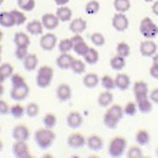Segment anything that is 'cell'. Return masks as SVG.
I'll use <instances>...</instances> for the list:
<instances>
[{
	"mask_svg": "<svg viewBox=\"0 0 158 158\" xmlns=\"http://www.w3.org/2000/svg\"><path fill=\"white\" fill-rule=\"evenodd\" d=\"M56 138L55 133L50 128H39L34 134V139L37 146L42 150H47L53 145Z\"/></svg>",
	"mask_w": 158,
	"mask_h": 158,
	"instance_id": "cell-1",
	"label": "cell"
},
{
	"mask_svg": "<svg viewBox=\"0 0 158 158\" xmlns=\"http://www.w3.org/2000/svg\"><path fill=\"white\" fill-rule=\"evenodd\" d=\"M127 148V139L121 136L117 135L110 140L109 147H108V154L113 158L121 157L126 153Z\"/></svg>",
	"mask_w": 158,
	"mask_h": 158,
	"instance_id": "cell-2",
	"label": "cell"
},
{
	"mask_svg": "<svg viewBox=\"0 0 158 158\" xmlns=\"http://www.w3.org/2000/svg\"><path fill=\"white\" fill-rule=\"evenodd\" d=\"M54 71L48 65H44L40 67L37 71L35 82L36 85L41 89H46L51 85L53 79Z\"/></svg>",
	"mask_w": 158,
	"mask_h": 158,
	"instance_id": "cell-3",
	"label": "cell"
},
{
	"mask_svg": "<svg viewBox=\"0 0 158 158\" xmlns=\"http://www.w3.org/2000/svg\"><path fill=\"white\" fill-rule=\"evenodd\" d=\"M139 32L146 39H154L158 35V26L150 17H145L140 22Z\"/></svg>",
	"mask_w": 158,
	"mask_h": 158,
	"instance_id": "cell-4",
	"label": "cell"
},
{
	"mask_svg": "<svg viewBox=\"0 0 158 158\" xmlns=\"http://www.w3.org/2000/svg\"><path fill=\"white\" fill-rule=\"evenodd\" d=\"M29 92H30L29 86L27 85L26 81H24L22 83L12 85L10 90V98L15 101L20 102L28 97Z\"/></svg>",
	"mask_w": 158,
	"mask_h": 158,
	"instance_id": "cell-5",
	"label": "cell"
},
{
	"mask_svg": "<svg viewBox=\"0 0 158 158\" xmlns=\"http://www.w3.org/2000/svg\"><path fill=\"white\" fill-rule=\"evenodd\" d=\"M71 41L73 43V52L77 55L83 57L87 53V52L89 51V46L87 44V43L83 39V37L81 36V35L76 34L75 35H73L71 38Z\"/></svg>",
	"mask_w": 158,
	"mask_h": 158,
	"instance_id": "cell-6",
	"label": "cell"
},
{
	"mask_svg": "<svg viewBox=\"0 0 158 158\" xmlns=\"http://www.w3.org/2000/svg\"><path fill=\"white\" fill-rule=\"evenodd\" d=\"M13 156L16 158L31 157L29 146L25 141H15L12 146Z\"/></svg>",
	"mask_w": 158,
	"mask_h": 158,
	"instance_id": "cell-7",
	"label": "cell"
},
{
	"mask_svg": "<svg viewBox=\"0 0 158 158\" xmlns=\"http://www.w3.org/2000/svg\"><path fill=\"white\" fill-rule=\"evenodd\" d=\"M112 26L118 32H125L129 26L128 18L124 13H116L112 18Z\"/></svg>",
	"mask_w": 158,
	"mask_h": 158,
	"instance_id": "cell-8",
	"label": "cell"
},
{
	"mask_svg": "<svg viewBox=\"0 0 158 158\" xmlns=\"http://www.w3.org/2000/svg\"><path fill=\"white\" fill-rule=\"evenodd\" d=\"M139 51L144 57H153L157 52V44L152 39H146L141 42Z\"/></svg>",
	"mask_w": 158,
	"mask_h": 158,
	"instance_id": "cell-9",
	"label": "cell"
},
{
	"mask_svg": "<svg viewBox=\"0 0 158 158\" xmlns=\"http://www.w3.org/2000/svg\"><path fill=\"white\" fill-rule=\"evenodd\" d=\"M57 36L52 33H47L40 38V46L45 52H51L57 44Z\"/></svg>",
	"mask_w": 158,
	"mask_h": 158,
	"instance_id": "cell-10",
	"label": "cell"
},
{
	"mask_svg": "<svg viewBox=\"0 0 158 158\" xmlns=\"http://www.w3.org/2000/svg\"><path fill=\"white\" fill-rule=\"evenodd\" d=\"M12 136L15 141H27L30 137V130L24 124H18L14 127Z\"/></svg>",
	"mask_w": 158,
	"mask_h": 158,
	"instance_id": "cell-11",
	"label": "cell"
},
{
	"mask_svg": "<svg viewBox=\"0 0 158 158\" xmlns=\"http://www.w3.org/2000/svg\"><path fill=\"white\" fill-rule=\"evenodd\" d=\"M86 142H87L86 137L80 132H73L67 138L68 146L73 149L82 148L83 146H86Z\"/></svg>",
	"mask_w": 158,
	"mask_h": 158,
	"instance_id": "cell-12",
	"label": "cell"
},
{
	"mask_svg": "<svg viewBox=\"0 0 158 158\" xmlns=\"http://www.w3.org/2000/svg\"><path fill=\"white\" fill-rule=\"evenodd\" d=\"M41 22L44 25V28H45L46 30H54L58 27L60 20L56 15L46 13L42 16Z\"/></svg>",
	"mask_w": 158,
	"mask_h": 158,
	"instance_id": "cell-13",
	"label": "cell"
},
{
	"mask_svg": "<svg viewBox=\"0 0 158 158\" xmlns=\"http://www.w3.org/2000/svg\"><path fill=\"white\" fill-rule=\"evenodd\" d=\"M72 88L69 84L61 83L56 89V97L60 102H67L72 98Z\"/></svg>",
	"mask_w": 158,
	"mask_h": 158,
	"instance_id": "cell-14",
	"label": "cell"
},
{
	"mask_svg": "<svg viewBox=\"0 0 158 158\" xmlns=\"http://www.w3.org/2000/svg\"><path fill=\"white\" fill-rule=\"evenodd\" d=\"M135 100L142 98L148 97V85L144 81H135L133 87Z\"/></svg>",
	"mask_w": 158,
	"mask_h": 158,
	"instance_id": "cell-15",
	"label": "cell"
},
{
	"mask_svg": "<svg viewBox=\"0 0 158 158\" xmlns=\"http://www.w3.org/2000/svg\"><path fill=\"white\" fill-rule=\"evenodd\" d=\"M66 122H67V126L69 127H71L72 129H76V128H79L82 125L83 118H82V116L81 115L80 112L72 111L68 115Z\"/></svg>",
	"mask_w": 158,
	"mask_h": 158,
	"instance_id": "cell-16",
	"label": "cell"
},
{
	"mask_svg": "<svg viewBox=\"0 0 158 158\" xmlns=\"http://www.w3.org/2000/svg\"><path fill=\"white\" fill-rule=\"evenodd\" d=\"M86 145L88 146V147L90 150L96 152V151H99L102 149V147L104 146V142H103V139L100 135L93 134L88 136Z\"/></svg>",
	"mask_w": 158,
	"mask_h": 158,
	"instance_id": "cell-17",
	"label": "cell"
},
{
	"mask_svg": "<svg viewBox=\"0 0 158 158\" xmlns=\"http://www.w3.org/2000/svg\"><path fill=\"white\" fill-rule=\"evenodd\" d=\"M115 84L116 88L122 91L127 90L131 84L130 77L126 73H118L115 77Z\"/></svg>",
	"mask_w": 158,
	"mask_h": 158,
	"instance_id": "cell-18",
	"label": "cell"
},
{
	"mask_svg": "<svg viewBox=\"0 0 158 158\" xmlns=\"http://www.w3.org/2000/svg\"><path fill=\"white\" fill-rule=\"evenodd\" d=\"M69 29L72 33L75 35L76 34L81 35L87 29V22L81 17L75 18L71 22V24L69 25Z\"/></svg>",
	"mask_w": 158,
	"mask_h": 158,
	"instance_id": "cell-19",
	"label": "cell"
},
{
	"mask_svg": "<svg viewBox=\"0 0 158 158\" xmlns=\"http://www.w3.org/2000/svg\"><path fill=\"white\" fill-rule=\"evenodd\" d=\"M73 59L74 58L69 53H61V55L56 59V65L61 70H68L71 68Z\"/></svg>",
	"mask_w": 158,
	"mask_h": 158,
	"instance_id": "cell-20",
	"label": "cell"
},
{
	"mask_svg": "<svg viewBox=\"0 0 158 158\" xmlns=\"http://www.w3.org/2000/svg\"><path fill=\"white\" fill-rule=\"evenodd\" d=\"M135 102H136L138 110L143 114H148L153 110V102L149 98V96L139 98V99L135 100Z\"/></svg>",
	"mask_w": 158,
	"mask_h": 158,
	"instance_id": "cell-21",
	"label": "cell"
},
{
	"mask_svg": "<svg viewBox=\"0 0 158 158\" xmlns=\"http://www.w3.org/2000/svg\"><path fill=\"white\" fill-rule=\"evenodd\" d=\"M26 30L32 35H41L44 32V25L39 20H33L26 24Z\"/></svg>",
	"mask_w": 158,
	"mask_h": 158,
	"instance_id": "cell-22",
	"label": "cell"
},
{
	"mask_svg": "<svg viewBox=\"0 0 158 158\" xmlns=\"http://www.w3.org/2000/svg\"><path fill=\"white\" fill-rule=\"evenodd\" d=\"M38 57L35 53H29L26 58L23 61V65L25 71L27 72H34L37 68L38 65Z\"/></svg>",
	"mask_w": 158,
	"mask_h": 158,
	"instance_id": "cell-23",
	"label": "cell"
},
{
	"mask_svg": "<svg viewBox=\"0 0 158 158\" xmlns=\"http://www.w3.org/2000/svg\"><path fill=\"white\" fill-rule=\"evenodd\" d=\"M114 100V96L110 90H105L99 93L98 97V103L101 108H107Z\"/></svg>",
	"mask_w": 158,
	"mask_h": 158,
	"instance_id": "cell-24",
	"label": "cell"
},
{
	"mask_svg": "<svg viewBox=\"0 0 158 158\" xmlns=\"http://www.w3.org/2000/svg\"><path fill=\"white\" fill-rule=\"evenodd\" d=\"M14 44L15 46H27L31 44L30 37L24 32H16L14 35Z\"/></svg>",
	"mask_w": 158,
	"mask_h": 158,
	"instance_id": "cell-25",
	"label": "cell"
},
{
	"mask_svg": "<svg viewBox=\"0 0 158 158\" xmlns=\"http://www.w3.org/2000/svg\"><path fill=\"white\" fill-rule=\"evenodd\" d=\"M55 15L59 18L60 22H69L73 17V11L70 7L66 6H62L56 10Z\"/></svg>",
	"mask_w": 158,
	"mask_h": 158,
	"instance_id": "cell-26",
	"label": "cell"
},
{
	"mask_svg": "<svg viewBox=\"0 0 158 158\" xmlns=\"http://www.w3.org/2000/svg\"><path fill=\"white\" fill-rule=\"evenodd\" d=\"M100 81L98 76L96 73H89L83 77V85L88 89H94L98 85V82Z\"/></svg>",
	"mask_w": 158,
	"mask_h": 158,
	"instance_id": "cell-27",
	"label": "cell"
},
{
	"mask_svg": "<svg viewBox=\"0 0 158 158\" xmlns=\"http://www.w3.org/2000/svg\"><path fill=\"white\" fill-rule=\"evenodd\" d=\"M0 25L5 28H10L15 25L11 12L2 11L0 12Z\"/></svg>",
	"mask_w": 158,
	"mask_h": 158,
	"instance_id": "cell-28",
	"label": "cell"
},
{
	"mask_svg": "<svg viewBox=\"0 0 158 158\" xmlns=\"http://www.w3.org/2000/svg\"><path fill=\"white\" fill-rule=\"evenodd\" d=\"M135 142L140 146H147L150 142V134L146 129H139L135 133Z\"/></svg>",
	"mask_w": 158,
	"mask_h": 158,
	"instance_id": "cell-29",
	"label": "cell"
},
{
	"mask_svg": "<svg viewBox=\"0 0 158 158\" xmlns=\"http://www.w3.org/2000/svg\"><path fill=\"white\" fill-rule=\"evenodd\" d=\"M110 67L114 70V71H121L125 68L126 66V58L119 56V55H115L110 59Z\"/></svg>",
	"mask_w": 158,
	"mask_h": 158,
	"instance_id": "cell-30",
	"label": "cell"
},
{
	"mask_svg": "<svg viewBox=\"0 0 158 158\" xmlns=\"http://www.w3.org/2000/svg\"><path fill=\"white\" fill-rule=\"evenodd\" d=\"M119 121H120V119H118L116 117L112 116L111 114H110L107 111H106V113H105V115L103 117V123H104V125L108 128H110V129L117 128L118 124H119Z\"/></svg>",
	"mask_w": 158,
	"mask_h": 158,
	"instance_id": "cell-31",
	"label": "cell"
},
{
	"mask_svg": "<svg viewBox=\"0 0 158 158\" xmlns=\"http://www.w3.org/2000/svg\"><path fill=\"white\" fill-rule=\"evenodd\" d=\"M83 58H84V61H85L86 63H88L89 65H94L98 61L99 55H98V52L97 50L89 47V51L87 52V53L83 56Z\"/></svg>",
	"mask_w": 158,
	"mask_h": 158,
	"instance_id": "cell-32",
	"label": "cell"
},
{
	"mask_svg": "<svg viewBox=\"0 0 158 158\" xmlns=\"http://www.w3.org/2000/svg\"><path fill=\"white\" fill-rule=\"evenodd\" d=\"M9 113L14 118L20 119V118H22L24 117V115L25 114V108L22 104L16 103V104L13 105L12 107L10 108Z\"/></svg>",
	"mask_w": 158,
	"mask_h": 158,
	"instance_id": "cell-33",
	"label": "cell"
},
{
	"mask_svg": "<svg viewBox=\"0 0 158 158\" xmlns=\"http://www.w3.org/2000/svg\"><path fill=\"white\" fill-rule=\"evenodd\" d=\"M114 8L118 13L127 12L131 6L130 0H114Z\"/></svg>",
	"mask_w": 158,
	"mask_h": 158,
	"instance_id": "cell-34",
	"label": "cell"
},
{
	"mask_svg": "<svg viewBox=\"0 0 158 158\" xmlns=\"http://www.w3.org/2000/svg\"><path fill=\"white\" fill-rule=\"evenodd\" d=\"M100 83L102 88H104L106 90H113L114 89H116V84H115V79H113L111 76L106 74L104 76H102V78L100 79Z\"/></svg>",
	"mask_w": 158,
	"mask_h": 158,
	"instance_id": "cell-35",
	"label": "cell"
},
{
	"mask_svg": "<svg viewBox=\"0 0 158 158\" xmlns=\"http://www.w3.org/2000/svg\"><path fill=\"white\" fill-rule=\"evenodd\" d=\"M70 69L75 74H82V73H85L86 71L85 62L81 60H79V59H73Z\"/></svg>",
	"mask_w": 158,
	"mask_h": 158,
	"instance_id": "cell-36",
	"label": "cell"
},
{
	"mask_svg": "<svg viewBox=\"0 0 158 158\" xmlns=\"http://www.w3.org/2000/svg\"><path fill=\"white\" fill-rule=\"evenodd\" d=\"M43 124H44V127L52 129L56 126V124H57V117H56V115L53 114V113H47L44 117V118H43Z\"/></svg>",
	"mask_w": 158,
	"mask_h": 158,
	"instance_id": "cell-37",
	"label": "cell"
},
{
	"mask_svg": "<svg viewBox=\"0 0 158 158\" xmlns=\"http://www.w3.org/2000/svg\"><path fill=\"white\" fill-rule=\"evenodd\" d=\"M18 7L25 12H31L35 7V0H17Z\"/></svg>",
	"mask_w": 158,
	"mask_h": 158,
	"instance_id": "cell-38",
	"label": "cell"
},
{
	"mask_svg": "<svg viewBox=\"0 0 158 158\" xmlns=\"http://www.w3.org/2000/svg\"><path fill=\"white\" fill-rule=\"evenodd\" d=\"M40 108L35 102H30L25 107V114L29 118H35L39 115Z\"/></svg>",
	"mask_w": 158,
	"mask_h": 158,
	"instance_id": "cell-39",
	"label": "cell"
},
{
	"mask_svg": "<svg viewBox=\"0 0 158 158\" xmlns=\"http://www.w3.org/2000/svg\"><path fill=\"white\" fill-rule=\"evenodd\" d=\"M58 49L61 53H69L73 50V43L71 41V38H65L60 41L58 44Z\"/></svg>",
	"mask_w": 158,
	"mask_h": 158,
	"instance_id": "cell-40",
	"label": "cell"
},
{
	"mask_svg": "<svg viewBox=\"0 0 158 158\" xmlns=\"http://www.w3.org/2000/svg\"><path fill=\"white\" fill-rule=\"evenodd\" d=\"M127 156L128 158H141L143 157V150L141 146H131L127 151Z\"/></svg>",
	"mask_w": 158,
	"mask_h": 158,
	"instance_id": "cell-41",
	"label": "cell"
},
{
	"mask_svg": "<svg viewBox=\"0 0 158 158\" xmlns=\"http://www.w3.org/2000/svg\"><path fill=\"white\" fill-rule=\"evenodd\" d=\"M99 8H100V5L97 0H90L89 2L86 4L85 12L89 15H92L97 14Z\"/></svg>",
	"mask_w": 158,
	"mask_h": 158,
	"instance_id": "cell-42",
	"label": "cell"
},
{
	"mask_svg": "<svg viewBox=\"0 0 158 158\" xmlns=\"http://www.w3.org/2000/svg\"><path fill=\"white\" fill-rule=\"evenodd\" d=\"M10 12L12 14L16 26H20V25L24 24L26 22V19H27L26 18V15L23 12H21V11H19L17 9H13Z\"/></svg>",
	"mask_w": 158,
	"mask_h": 158,
	"instance_id": "cell-43",
	"label": "cell"
},
{
	"mask_svg": "<svg viewBox=\"0 0 158 158\" xmlns=\"http://www.w3.org/2000/svg\"><path fill=\"white\" fill-rule=\"evenodd\" d=\"M107 112H109L112 116L116 117L117 118L121 120L125 115L124 113V108L120 106L119 104H114L110 107L109 110H107Z\"/></svg>",
	"mask_w": 158,
	"mask_h": 158,
	"instance_id": "cell-44",
	"label": "cell"
},
{
	"mask_svg": "<svg viewBox=\"0 0 158 158\" xmlns=\"http://www.w3.org/2000/svg\"><path fill=\"white\" fill-rule=\"evenodd\" d=\"M130 51H131L130 46L128 45V44H127L125 42H121L117 45V54L124 57V58H127L129 56Z\"/></svg>",
	"mask_w": 158,
	"mask_h": 158,
	"instance_id": "cell-45",
	"label": "cell"
},
{
	"mask_svg": "<svg viewBox=\"0 0 158 158\" xmlns=\"http://www.w3.org/2000/svg\"><path fill=\"white\" fill-rule=\"evenodd\" d=\"M137 105L136 102H133V101H128L126 106L124 107V113L125 115L128 116V117H134L135 115L137 112Z\"/></svg>",
	"mask_w": 158,
	"mask_h": 158,
	"instance_id": "cell-46",
	"label": "cell"
},
{
	"mask_svg": "<svg viewBox=\"0 0 158 158\" xmlns=\"http://www.w3.org/2000/svg\"><path fill=\"white\" fill-rule=\"evenodd\" d=\"M0 73L6 78H10L14 73V67L9 62H5L0 65Z\"/></svg>",
	"mask_w": 158,
	"mask_h": 158,
	"instance_id": "cell-47",
	"label": "cell"
},
{
	"mask_svg": "<svg viewBox=\"0 0 158 158\" xmlns=\"http://www.w3.org/2000/svg\"><path fill=\"white\" fill-rule=\"evenodd\" d=\"M90 41L93 44H95L98 47L103 46L106 43V39L104 35L100 33H93L90 35Z\"/></svg>",
	"mask_w": 158,
	"mask_h": 158,
	"instance_id": "cell-48",
	"label": "cell"
},
{
	"mask_svg": "<svg viewBox=\"0 0 158 158\" xmlns=\"http://www.w3.org/2000/svg\"><path fill=\"white\" fill-rule=\"evenodd\" d=\"M29 54L27 46H16L15 51V56L18 61H24L26 56Z\"/></svg>",
	"mask_w": 158,
	"mask_h": 158,
	"instance_id": "cell-49",
	"label": "cell"
},
{
	"mask_svg": "<svg viewBox=\"0 0 158 158\" xmlns=\"http://www.w3.org/2000/svg\"><path fill=\"white\" fill-rule=\"evenodd\" d=\"M9 110H10V108H9L8 104L5 100L0 99V115H2V116L7 115L9 113Z\"/></svg>",
	"mask_w": 158,
	"mask_h": 158,
	"instance_id": "cell-50",
	"label": "cell"
},
{
	"mask_svg": "<svg viewBox=\"0 0 158 158\" xmlns=\"http://www.w3.org/2000/svg\"><path fill=\"white\" fill-rule=\"evenodd\" d=\"M149 73L152 78L158 80V64H152V66L149 69Z\"/></svg>",
	"mask_w": 158,
	"mask_h": 158,
	"instance_id": "cell-51",
	"label": "cell"
},
{
	"mask_svg": "<svg viewBox=\"0 0 158 158\" xmlns=\"http://www.w3.org/2000/svg\"><path fill=\"white\" fill-rule=\"evenodd\" d=\"M149 98L151 99V101L153 103H156V104H158V88H156L154 89L150 94H149Z\"/></svg>",
	"mask_w": 158,
	"mask_h": 158,
	"instance_id": "cell-52",
	"label": "cell"
},
{
	"mask_svg": "<svg viewBox=\"0 0 158 158\" xmlns=\"http://www.w3.org/2000/svg\"><path fill=\"white\" fill-rule=\"evenodd\" d=\"M152 12L154 15H157L158 16V0L155 1V3L152 6Z\"/></svg>",
	"mask_w": 158,
	"mask_h": 158,
	"instance_id": "cell-53",
	"label": "cell"
},
{
	"mask_svg": "<svg viewBox=\"0 0 158 158\" xmlns=\"http://www.w3.org/2000/svg\"><path fill=\"white\" fill-rule=\"evenodd\" d=\"M54 2L57 6H66L70 2V0H54Z\"/></svg>",
	"mask_w": 158,
	"mask_h": 158,
	"instance_id": "cell-54",
	"label": "cell"
},
{
	"mask_svg": "<svg viewBox=\"0 0 158 158\" xmlns=\"http://www.w3.org/2000/svg\"><path fill=\"white\" fill-rule=\"evenodd\" d=\"M153 63L154 64H158V53H156L153 56Z\"/></svg>",
	"mask_w": 158,
	"mask_h": 158,
	"instance_id": "cell-55",
	"label": "cell"
},
{
	"mask_svg": "<svg viewBox=\"0 0 158 158\" xmlns=\"http://www.w3.org/2000/svg\"><path fill=\"white\" fill-rule=\"evenodd\" d=\"M5 92V88H4V85L3 84H0V97L4 94Z\"/></svg>",
	"mask_w": 158,
	"mask_h": 158,
	"instance_id": "cell-56",
	"label": "cell"
},
{
	"mask_svg": "<svg viewBox=\"0 0 158 158\" xmlns=\"http://www.w3.org/2000/svg\"><path fill=\"white\" fill-rule=\"evenodd\" d=\"M6 80V79L0 73V84H4V82H5Z\"/></svg>",
	"mask_w": 158,
	"mask_h": 158,
	"instance_id": "cell-57",
	"label": "cell"
},
{
	"mask_svg": "<svg viewBox=\"0 0 158 158\" xmlns=\"http://www.w3.org/2000/svg\"><path fill=\"white\" fill-rule=\"evenodd\" d=\"M3 147H4V144H3V142H2V140L0 139V152L3 150Z\"/></svg>",
	"mask_w": 158,
	"mask_h": 158,
	"instance_id": "cell-58",
	"label": "cell"
},
{
	"mask_svg": "<svg viewBox=\"0 0 158 158\" xmlns=\"http://www.w3.org/2000/svg\"><path fill=\"white\" fill-rule=\"evenodd\" d=\"M3 37H4V33L0 30V42L3 40Z\"/></svg>",
	"mask_w": 158,
	"mask_h": 158,
	"instance_id": "cell-59",
	"label": "cell"
},
{
	"mask_svg": "<svg viewBox=\"0 0 158 158\" xmlns=\"http://www.w3.org/2000/svg\"><path fill=\"white\" fill-rule=\"evenodd\" d=\"M2 51H3V48H2V45L0 44V62H1V58H2Z\"/></svg>",
	"mask_w": 158,
	"mask_h": 158,
	"instance_id": "cell-60",
	"label": "cell"
},
{
	"mask_svg": "<svg viewBox=\"0 0 158 158\" xmlns=\"http://www.w3.org/2000/svg\"><path fill=\"white\" fill-rule=\"evenodd\" d=\"M156 156H158V146L156 147Z\"/></svg>",
	"mask_w": 158,
	"mask_h": 158,
	"instance_id": "cell-61",
	"label": "cell"
},
{
	"mask_svg": "<svg viewBox=\"0 0 158 158\" xmlns=\"http://www.w3.org/2000/svg\"><path fill=\"white\" fill-rule=\"evenodd\" d=\"M4 3V0H0V6Z\"/></svg>",
	"mask_w": 158,
	"mask_h": 158,
	"instance_id": "cell-62",
	"label": "cell"
},
{
	"mask_svg": "<svg viewBox=\"0 0 158 158\" xmlns=\"http://www.w3.org/2000/svg\"><path fill=\"white\" fill-rule=\"evenodd\" d=\"M144 1H146V2H152V1H154V0H144Z\"/></svg>",
	"mask_w": 158,
	"mask_h": 158,
	"instance_id": "cell-63",
	"label": "cell"
},
{
	"mask_svg": "<svg viewBox=\"0 0 158 158\" xmlns=\"http://www.w3.org/2000/svg\"><path fill=\"white\" fill-rule=\"evenodd\" d=\"M1 129H2V128H1V126H0V133H1Z\"/></svg>",
	"mask_w": 158,
	"mask_h": 158,
	"instance_id": "cell-64",
	"label": "cell"
}]
</instances>
